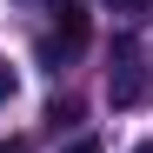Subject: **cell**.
<instances>
[{"instance_id":"3957f363","label":"cell","mask_w":153,"mask_h":153,"mask_svg":"<svg viewBox=\"0 0 153 153\" xmlns=\"http://www.w3.org/2000/svg\"><path fill=\"white\" fill-rule=\"evenodd\" d=\"M53 126H67V120H80V100H53V113H47Z\"/></svg>"},{"instance_id":"7a4b0ae2","label":"cell","mask_w":153,"mask_h":153,"mask_svg":"<svg viewBox=\"0 0 153 153\" xmlns=\"http://www.w3.org/2000/svg\"><path fill=\"white\" fill-rule=\"evenodd\" d=\"M107 100H113V107H140V100H146V67H140V47H133V33H120V40H113Z\"/></svg>"},{"instance_id":"5b68a950","label":"cell","mask_w":153,"mask_h":153,"mask_svg":"<svg viewBox=\"0 0 153 153\" xmlns=\"http://www.w3.org/2000/svg\"><path fill=\"white\" fill-rule=\"evenodd\" d=\"M13 87H20V73H13L7 60H0V107H7V100H13Z\"/></svg>"},{"instance_id":"6da1fadb","label":"cell","mask_w":153,"mask_h":153,"mask_svg":"<svg viewBox=\"0 0 153 153\" xmlns=\"http://www.w3.org/2000/svg\"><path fill=\"white\" fill-rule=\"evenodd\" d=\"M53 13H60V27H53V33L40 40V60H47V67L60 73V67H67L73 53H87V33H93V27H87V7H80V0H60Z\"/></svg>"},{"instance_id":"277c9868","label":"cell","mask_w":153,"mask_h":153,"mask_svg":"<svg viewBox=\"0 0 153 153\" xmlns=\"http://www.w3.org/2000/svg\"><path fill=\"white\" fill-rule=\"evenodd\" d=\"M100 7H113V13H126V20H133V13H146V7H153V0H100Z\"/></svg>"},{"instance_id":"52a82bcc","label":"cell","mask_w":153,"mask_h":153,"mask_svg":"<svg viewBox=\"0 0 153 153\" xmlns=\"http://www.w3.org/2000/svg\"><path fill=\"white\" fill-rule=\"evenodd\" d=\"M133 153H153V140H140V146H133Z\"/></svg>"},{"instance_id":"8992f818","label":"cell","mask_w":153,"mask_h":153,"mask_svg":"<svg viewBox=\"0 0 153 153\" xmlns=\"http://www.w3.org/2000/svg\"><path fill=\"white\" fill-rule=\"evenodd\" d=\"M60 153H107V146H100L93 133H80V140H73V146H60Z\"/></svg>"}]
</instances>
